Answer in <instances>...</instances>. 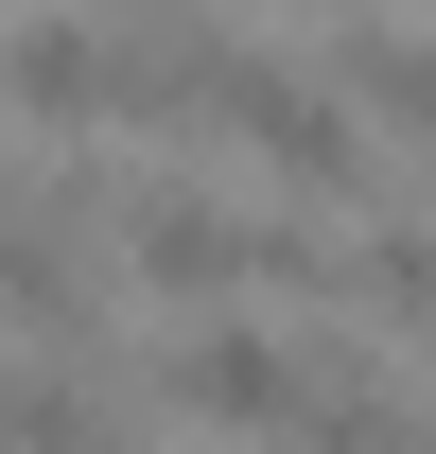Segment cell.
<instances>
[{
  "instance_id": "5",
  "label": "cell",
  "mask_w": 436,
  "mask_h": 454,
  "mask_svg": "<svg viewBox=\"0 0 436 454\" xmlns=\"http://www.w3.org/2000/svg\"><path fill=\"white\" fill-rule=\"evenodd\" d=\"M331 88L367 122H401V140H436V35H384V18H349L331 35Z\"/></svg>"
},
{
  "instance_id": "4",
  "label": "cell",
  "mask_w": 436,
  "mask_h": 454,
  "mask_svg": "<svg viewBox=\"0 0 436 454\" xmlns=\"http://www.w3.org/2000/svg\"><path fill=\"white\" fill-rule=\"evenodd\" d=\"M279 454H436V419L384 385V367H315V402H297Z\"/></svg>"
},
{
  "instance_id": "1",
  "label": "cell",
  "mask_w": 436,
  "mask_h": 454,
  "mask_svg": "<svg viewBox=\"0 0 436 454\" xmlns=\"http://www.w3.org/2000/svg\"><path fill=\"white\" fill-rule=\"evenodd\" d=\"M227 140L297 192V210H349L367 192V106L331 88V70H279V53H245L227 70Z\"/></svg>"
},
{
  "instance_id": "2",
  "label": "cell",
  "mask_w": 436,
  "mask_h": 454,
  "mask_svg": "<svg viewBox=\"0 0 436 454\" xmlns=\"http://www.w3.org/2000/svg\"><path fill=\"white\" fill-rule=\"evenodd\" d=\"M158 402H175V419H210V437H297L315 367H297L279 333H227V315H210V333H175V349H158Z\"/></svg>"
},
{
  "instance_id": "7",
  "label": "cell",
  "mask_w": 436,
  "mask_h": 454,
  "mask_svg": "<svg viewBox=\"0 0 436 454\" xmlns=\"http://www.w3.org/2000/svg\"><path fill=\"white\" fill-rule=\"evenodd\" d=\"M140 18H158V0H140Z\"/></svg>"
},
{
  "instance_id": "6",
  "label": "cell",
  "mask_w": 436,
  "mask_h": 454,
  "mask_svg": "<svg viewBox=\"0 0 436 454\" xmlns=\"http://www.w3.org/2000/svg\"><path fill=\"white\" fill-rule=\"evenodd\" d=\"M0 210H18V175H0Z\"/></svg>"
},
{
  "instance_id": "3",
  "label": "cell",
  "mask_w": 436,
  "mask_h": 454,
  "mask_svg": "<svg viewBox=\"0 0 436 454\" xmlns=\"http://www.w3.org/2000/svg\"><path fill=\"white\" fill-rule=\"evenodd\" d=\"M0 106L53 122V140L122 122V53H105V18H18V35H0Z\"/></svg>"
}]
</instances>
